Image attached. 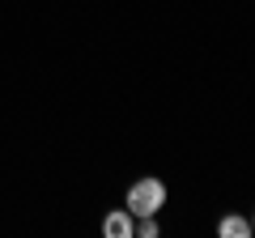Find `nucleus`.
Returning <instances> with one entry per match:
<instances>
[{
    "mask_svg": "<svg viewBox=\"0 0 255 238\" xmlns=\"http://www.w3.org/2000/svg\"><path fill=\"white\" fill-rule=\"evenodd\" d=\"M251 234H255V217H251Z\"/></svg>",
    "mask_w": 255,
    "mask_h": 238,
    "instance_id": "nucleus-5",
    "label": "nucleus"
},
{
    "mask_svg": "<svg viewBox=\"0 0 255 238\" xmlns=\"http://www.w3.org/2000/svg\"><path fill=\"white\" fill-rule=\"evenodd\" d=\"M162 204H166V183L153 179V174H145V179H136V183L128 187V204L124 209L132 213V217H157Z\"/></svg>",
    "mask_w": 255,
    "mask_h": 238,
    "instance_id": "nucleus-1",
    "label": "nucleus"
},
{
    "mask_svg": "<svg viewBox=\"0 0 255 238\" xmlns=\"http://www.w3.org/2000/svg\"><path fill=\"white\" fill-rule=\"evenodd\" d=\"M217 234L221 238H251V221L238 217V213H226V217L217 221Z\"/></svg>",
    "mask_w": 255,
    "mask_h": 238,
    "instance_id": "nucleus-3",
    "label": "nucleus"
},
{
    "mask_svg": "<svg viewBox=\"0 0 255 238\" xmlns=\"http://www.w3.org/2000/svg\"><path fill=\"white\" fill-rule=\"evenodd\" d=\"M136 234H140V238H157V221H153V217H140Z\"/></svg>",
    "mask_w": 255,
    "mask_h": 238,
    "instance_id": "nucleus-4",
    "label": "nucleus"
},
{
    "mask_svg": "<svg viewBox=\"0 0 255 238\" xmlns=\"http://www.w3.org/2000/svg\"><path fill=\"white\" fill-rule=\"evenodd\" d=\"M102 234H107V238H132V234H136L132 213H128V209H111L107 217H102Z\"/></svg>",
    "mask_w": 255,
    "mask_h": 238,
    "instance_id": "nucleus-2",
    "label": "nucleus"
}]
</instances>
